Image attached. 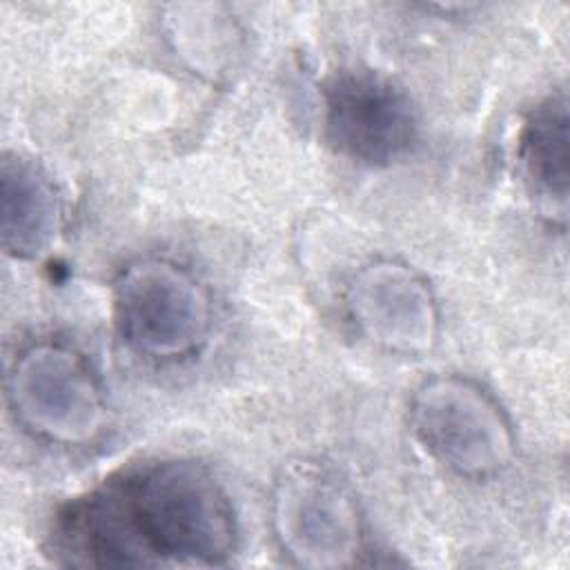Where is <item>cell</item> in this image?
<instances>
[{"label": "cell", "instance_id": "obj_1", "mask_svg": "<svg viewBox=\"0 0 570 570\" xmlns=\"http://www.w3.org/2000/svg\"><path fill=\"white\" fill-rule=\"evenodd\" d=\"M238 550L227 490L194 459H147L62 503L47 552L67 568H212Z\"/></svg>", "mask_w": 570, "mask_h": 570}, {"label": "cell", "instance_id": "obj_2", "mask_svg": "<svg viewBox=\"0 0 570 570\" xmlns=\"http://www.w3.org/2000/svg\"><path fill=\"white\" fill-rule=\"evenodd\" d=\"M410 425L423 450L463 479H490L514 459L517 439L508 414L474 381L434 376L410 401Z\"/></svg>", "mask_w": 570, "mask_h": 570}, {"label": "cell", "instance_id": "obj_3", "mask_svg": "<svg viewBox=\"0 0 570 570\" xmlns=\"http://www.w3.org/2000/svg\"><path fill=\"white\" fill-rule=\"evenodd\" d=\"M114 316L122 341L151 361H178L198 352L212 327L203 285L165 258H142L120 272Z\"/></svg>", "mask_w": 570, "mask_h": 570}, {"label": "cell", "instance_id": "obj_4", "mask_svg": "<svg viewBox=\"0 0 570 570\" xmlns=\"http://www.w3.org/2000/svg\"><path fill=\"white\" fill-rule=\"evenodd\" d=\"M9 403L36 436L58 445H87L107 425V401L89 363L69 345H27L7 376Z\"/></svg>", "mask_w": 570, "mask_h": 570}, {"label": "cell", "instance_id": "obj_5", "mask_svg": "<svg viewBox=\"0 0 570 570\" xmlns=\"http://www.w3.org/2000/svg\"><path fill=\"white\" fill-rule=\"evenodd\" d=\"M323 127L345 158L370 167L392 165L412 151L421 120L410 94L367 67L334 71L321 87Z\"/></svg>", "mask_w": 570, "mask_h": 570}, {"label": "cell", "instance_id": "obj_6", "mask_svg": "<svg viewBox=\"0 0 570 570\" xmlns=\"http://www.w3.org/2000/svg\"><path fill=\"white\" fill-rule=\"evenodd\" d=\"M272 523L281 550L303 568H352L363 554V521L352 494L316 465H292L276 481Z\"/></svg>", "mask_w": 570, "mask_h": 570}, {"label": "cell", "instance_id": "obj_7", "mask_svg": "<svg viewBox=\"0 0 570 570\" xmlns=\"http://www.w3.org/2000/svg\"><path fill=\"white\" fill-rule=\"evenodd\" d=\"M356 330L379 347L425 354L439 336V305L425 278L405 263L381 258L363 265L347 285Z\"/></svg>", "mask_w": 570, "mask_h": 570}, {"label": "cell", "instance_id": "obj_8", "mask_svg": "<svg viewBox=\"0 0 570 570\" xmlns=\"http://www.w3.org/2000/svg\"><path fill=\"white\" fill-rule=\"evenodd\" d=\"M62 198L51 176L31 158L4 154L0 165V236L13 258H36L60 232Z\"/></svg>", "mask_w": 570, "mask_h": 570}, {"label": "cell", "instance_id": "obj_9", "mask_svg": "<svg viewBox=\"0 0 570 570\" xmlns=\"http://www.w3.org/2000/svg\"><path fill=\"white\" fill-rule=\"evenodd\" d=\"M568 100L563 91L543 98L525 118L519 136V160L534 191L566 207L568 198Z\"/></svg>", "mask_w": 570, "mask_h": 570}]
</instances>
